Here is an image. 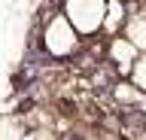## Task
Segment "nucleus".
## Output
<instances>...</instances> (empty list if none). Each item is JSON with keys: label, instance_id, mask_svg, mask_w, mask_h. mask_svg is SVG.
<instances>
[{"label": "nucleus", "instance_id": "423d86ee", "mask_svg": "<svg viewBox=\"0 0 146 140\" xmlns=\"http://www.w3.org/2000/svg\"><path fill=\"white\" fill-rule=\"evenodd\" d=\"M0 140H25V119L0 116Z\"/></svg>", "mask_w": 146, "mask_h": 140}, {"label": "nucleus", "instance_id": "39448f33", "mask_svg": "<svg viewBox=\"0 0 146 140\" xmlns=\"http://www.w3.org/2000/svg\"><path fill=\"white\" fill-rule=\"evenodd\" d=\"M122 37L131 40L140 52H146V12H128L122 25Z\"/></svg>", "mask_w": 146, "mask_h": 140}, {"label": "nucleus", "instance_id": "20e7f679", "mask_svg": "<svg viewBox=\"0 0 146 140\" xmlns=\"http://www.w3.org/2000/svg\"><path fill=\"white\" fill-rule=\"evenodd\" d=\"M128 19V3L125 0H107V12H104V25H100V34L107 37H116L122 34V25Z\"/></svg>", "mask_w": 146, "mask_h": 140}, {"label": "nucleus", "instance_id": "f03ea898", "mask_svg": "<svg viewBox=\"0 0 146 140\" xmlns=\"http://www.w3.org/2000/svg\"><path fill=\"white\" fill-rule=\"evenodd\" d=\"M61 12L70 19V25L82 37H94V34H100V25H104L107 0H64Z\"/></svg>", "mask_w": 146, "mask_h": 140}, {"label": "nucleus", "instance_id": "0eeeda50", "mask_svg": "<svg viewBox=\"0 0 146 140\" xmlns=\"http://www.w3.org/2000/svg\"><path fill=\"white\" fill-rule=\"evenodd\" d=\"M113 98H116V101H122V104H140L143 92H140V88L128 79V82H116V85H113Z\"/></svg>", "mask_w": 146, "mask_h": 140}, {"label": "nucleus", "instance_id": "7ed1b4c3", "mask_svg": "<svg viewBox=\"0 0 146 140\" xmlns=\"http://www.w3.org/2000/svg\"><path fill=\"white\" fill-rule=\"evenodd\" d=\"M137 55H140V49H137L131 40H125L122 34L110 37V43H107V58H110V67H113L122 79H128V73H131Z\"/></svg>", "mask_w": 146, "mask_h": 140}, {"label": "nucleus", "instance_id": "f257e3e1", "mask_svg": "<svg viewBox=\"0 0 146 140\" xmlns=\"http://www.w3.org/2000/svg\"><path fill=\"white\" fill-rule=\"evenodd\" d=\"M40 46L49 58L55 61H64V58H73L82 46V34L70 25V19L64 12H52L49 19L43 21V31H40Z\"/></svg>", "mask_w": 146, "mask_h": 140}]
</instances>
